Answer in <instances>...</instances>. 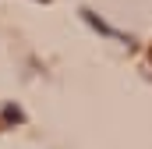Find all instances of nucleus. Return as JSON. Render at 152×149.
Segmentation results:
<instances>
[{
	"label": "nucleus",
	"instance_id": "f257e3e1",
	"mask_svg": "<svg viewBox=\"0 0 152 149\" xmlns=\"http://www.w3.org/2000/svg\"><path fill=\"white\" fill-rule=\"evenodd\" d=\"M81 14H85V21H88V25H92V29H99V32H103V36H113V39H127V36H124V32H117V29H110V25H106V21H99V18H96V14H92V11H81ZM127 43H131V39H127Z\"/></svg>",
	"mask_w": 152,
	"mask_h": 149
},
{
	"label": "nucleus",
	"instance_id": "f03ea898",
	"mask_svg": "<svg viewBox=\"0 0 152 149\" xmlns=\"http://www.w3.org/2000/svg\"><path fill=\"white\" fill-rule=\"evenodd\" d=\"M4 117H7V121H21V110H14V107H7V110H4Z\"/></svg>",
	"mask_w": 152,
	"mask_h": 149
}]
</instances>
